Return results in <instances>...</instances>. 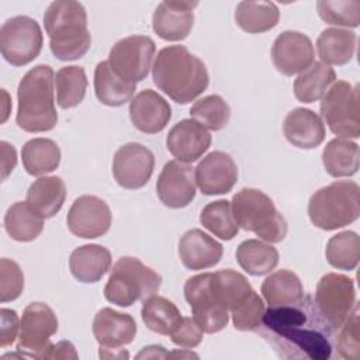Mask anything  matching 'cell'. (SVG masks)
Wrapping results in <instances>:
<instances>
[{
    "mask_svg": "<svg viewBox=\"0 0 360 360\" xmlns=\"http://www.w3.org/2000/svg\"><path fill=\"white\" fill-rule=\"evenodd\" d=\"M278 7L273 1H240L235 10V21L248 34H262L277 25Z\"/></svg>",
    "mask_w": 360,
    "mask_h": 360,
    "instance_id": "cell-33",
    "label": "cell"
},
{
    "mask_svg": "<svg viewBox=\"0 0 360 360\" xmlns=\"http://www.w3.org/2000/svg\"><path fill=\"white\" fill-rule=\"evenodd\" d=\"M198 1H162L152 17L153 31L165 41H183L194 24V7Z\"/></svg>",
    "mask_w": 360,
    "mask_h": 360,
    "instance_id": "cell-20",
    "label": "cell"
},
{
    "mask_svg": "<svg viewBox=\"0 0 360 360\" xmlns=\"http://www.w3.org/2000/svg\"><path fill=\"white\" fill-rule=\"evenodd\" d=\"M24 290V274L21 267L11 259L0 260V301L17 300Z\"/></svg>",
    "mask_w": 360,
    "mask_h": 360,
    "instance_id": "cell-45",
    "label": "cell"
},
{
    "mask_svg": "<svg viewBox=\"0 0 360 360\" xmlns=\"http://www.w3.org/2000/svg\"><path fill=\"white\" fill-rule=\"evenodd\" d=\"M211 273L190 277L184 284V297L190 304L194 321L204 333H217L229 322V311L224 308L210 290Z\"/></svg>",
    "mask_w": 360,
    "mask_h": 360,
    "instance_id": "cell-13",
    "label": "cell"
},
{
    "mask_svg": "<svg viewBox=\"0 0 360 360\" xmlns=\"http://www.w3.org/2000/svg\"><path fill=\"white\" fill-rule=\"evenodd\" d=\"M190 115L205 129L219 131L226 127L231 108L221 96L211 94L197 100L190 108Z\"/></svg>",
    "mask_w": 360,
    "mask_h": 360,
    "instance_id": "cell-41",
    "label": "cell"
},
{
    "mask_svg": "<svg viewBox=\"0 0 360 360\" xmlns=\"http://www.w3.org/2000/svg\"><path fill=\"white\" fill-rule=\"evenodd\" d=\"M77 357L79 354L75 346L68 340L51 343L42 356V359H77Z\"/></svg>",
    "mask_w": 360,
    "mask_h": 360,
    "instance_id": "cell-48",
    "label": "cell"
},
{
    "mask_svg": "<svg viewBox=\"0 0 360 360\" xmlns=\"http://www.w3.org/2000/svg\"><path fill=\"white\" fill-rule=\"evenodd\" d=\"M316 8L319 17L326 24L352 28L360 24L359 0H319Z\"/></svg>",
    "mask_w": 360,
    "mask_h": 360,
    "instance_id": "cell-42",
    "label": "cell"
},
{
    "mask_svg": "<svg viewBox=\"0 0 360 360\" xmlns=\"http://www.w3.org/2000/svg\"><path fill=\"white\" fill-rule=\"evenodd\" d=\"M55 73L49 65H37L20 80L17 125L25 132H46L55 128L58 112L53 100Z\"/></svg>",
    "mask_w": 360,
    "mask_h": 360,
    "instance_id": "cell-3",
    "label": "cell"
},
{
    "mask_svg": "<svg viewBox=\"0 0 360 360\" xmlns=\"http://www.w3.org/2000/svg\"><path fill=\"white\" fill-rule=\"evenodd\" d=\"M44 37L38 22L28 15L8 18L0 28V51L13 66H25L41 52Z\"/></svg>",
    "mask_w": 360,
    "mask_h": 360,
    "instance_id": "cell-9",
    "label": "cell"
},
{
    "mask_svg": "<svg viewBox=\"0 0 360 360\" xmlns=\"http://www.w3.org/2000/svg\"><path fill=\"white\" fill-rule=\"evenodd\" d=\"M321 115L332 134L340 138H359V87L345 80L335 82L322 97Z\"/></svg>",
    "mask_w": 360,
    "mask_h": 360,
    "instance_id": "cell-8",
    "label": "cell"
},
{
    "mask_svg": "<svg viewBox=\"0 0 360 360\" xmlns=\"http://www.w3.org/2000/svg\"><path fill=\"white\" fill-rule=\"evenodd\" d=\"M4 228L11 239L31 242L41 235L44 218L35 212L27 201H18L8 207L4 215Z\"/></svg>",
    "mask_w": 360,
    "mask_h": 360,
    "instance_id": "cell-35",
    "label": "cell"
},
{
    "mask_svg": "<svg viewBox=\"0 0 360 360\" xmlns=\"http://www.w3.org/2000/svg\"><path fill=\"white\" fill-rule=\"evenodd\" d=\"M262 294L269 307L291 305L304 298V287L295 273L281 269L266 277L262 283Z\"/></svg>",
    "mask_w": 360,
    "mask_h": 360,
    "instance_id": "cell-31",
    "label": "cell"
},
{
    "mask_svg": "<svg viewBox=\"0 0 360 360\" xmlns=\"http://www.w3.org/2000/svg\"><path fill=\"white\" fill-rule=\"evenodd\" d=\"M111 267V253L101 245H83L69 257L72 276L80 283H97Z\"/></svg>",
    "mask_w": 360,
    "mask_h": 360,
    "instance_id": "cell-25",
    "label": "cell"
},
{
    "mask_svg": "<svg viewBox=\"0 0 360 360\" xmlns=\"http://www.w3.org/2000/svg\"><path fill=\"white\" fill-rule=\"evenodd\" d=\"M222 245L201 229L187 231L179 240V256L188 270H205L219 263Z\"/></svg>",
    "mask_w": 360,
    "mask_h": 360,
    "instance_id": "cell-23",
    "label": "cell"
},
{
    "mask_svg": "<svg viewBox=\"0 0 360 360\" xmlns=\"http://www.w3.org/2000/svg\"><path fill=\"white\" fill-rule=\"evenodd\" d=\"M56 100L60 108H73L79 105L87 90L86 72L80 66H63L55 75Z\"/></svg>",
    "mask_w": 360,
    "mask_h": 360,
    "instance_id": "cell-38",
    "label": "cell"
},
{
    "mask_svg": "<svg viewBox=\"0 0 360 360\" xmlns=\"http://www.w3.org/2000/svg\"><path fill=\"white\" fill-rule=\"evenodd\" d=\"M44 27L49 37V48L59 60H76L91 45L87 30V14L82 3L56 0L44 14Z\"/></svg>",
    "mask_w": 360,
    "mask_h": 360,
    "instance_id": "cell-4",
    "label": "cell"
},
{
    "mask_svg": "<svg viewBox=\"0 0 360 360\" xmlns=\"http://www.w3.org/2000/svg\"><path fill=\"white\" fill-rule=\"evenodd\" d=\"M335 82L336 73L330 66L314 62L294 80V96L301 103H315L325 96Z\"/></svg>",
    "mask_w": 360,
    "mask_h": 360,
    "instance_id": "cell-32",
    "label": "cell"
},
{
    "mask_svg": "<svg viewBox=\"0 0 360 360\" xmlns=\"http://www.w3.org/2000/svg\"><path fill=\"white\" fill-rule=\"evenodd\" d=\"M136 84L118 77L110 68L108 60L97 63L94 69V91L100 103L108 107H120L132 100Z\"/></svg>",
    "mask_w": 360,
    "mask_h": 360,
    "instance_id": "cell-29",
    "label": "cell"
},
{
    "mask_svg": "<svg viewBox=\"0 0 360 360\" xmlns=\"http://www.w3.org/2000/svg\"><path fill=\"white\" fill-rule=\"evenodd\" d=\"M328 263L339 270H354L360 259V238L353 231L333 235L325 249Z\"/></svg>",
    "mask_w": 360,
    "mask_h": 360,
    "instance_id": "cell-39",
    "label": "cell"
},
{
    "mask_svg": "<svg viewBox=\"0 0 360 360\" xmlns=\"http://www.w3.org/2000/svg\"><path fill=\"white\" fill-rule=\"evenodd\" d=\"M263 314H264V302L255 290L239 307L231 311L235 329L243 330V332L259 329Z\"/></svg>",
    "mask_w": 360,
    "mask_h": 360,
    "instance_id": "cell-43",
    "label": "cell"
},
{
    "mask_svg": "<svg viewBox=\"0 0 360 360\" xmlns=\"http://www.w3.org/2000/svg\"><path fill=\"white\" fill-rule=\"evenodd\" d=\"M141 316L148 329L165 336H169L183 318L170 300L156 294L143 300Z\"/></svg>",
    "mask_w": 360,
    "mask_h": 360,
    "instance_id": "cell-37",
    "label": "cell"
},
{
    "mask_svg": "<svg viewBox=\"0 0 360 360\" xmlns=\"http://www.w3.org/2000/svg\"><path fill=\"white\" fill-rule=\"evenodd\" d=\"M356 42L357 37L350 30L326 28L319 34L316 41L318 56L328 66L346 65L354 56Z\"/></svg>",
    "mask_w": 360,
    "mask_h": 360,
    "instance_id": "cell-27",
    "label": "cell"
},
{
    "mask_svg": "<svg viewBox=\"0 0 360 360\" xmlns=\"http://www.w3.org/2000/svg\"><path fill=\"white\" fill-rule=\"evenodd\" d=\"M314 56L315 51L311 39L298 31L281 32L271 46L273 65L285 76L304 72L314 63Z\"/></svg>",
    "mask_w": 360,
    "mask_h": 360,
    "instance_id": "cell-17",
    "label": "cell"
},
{
    "mask_svg": "<svg viewBox=\"0 0 360 360\" xmlns=\"http://www.w3.org/2000/svg\"><path fill=\"white\" fill-rule=\"evenodd\" d=\"M322 163L332 177H349L360 166V149L356 142L346 138L329 141L322 152Z\"/></svg>",
    "mask_w": 360,
    "mask_h": 360,
    "instance_id": "cell-30",
    "label": "cell"
},
{
    "mask_svg": "<svg viewBox=\"0 0 360 360\" xmlns=\"http://www.w3.org/2000/svg\"><path fill=\"white\" fill-rule=\"evenodd\" d=\"M155 52L156 46L152 38L131 35L115 42L108 53V63L118 77L136 84L148 76Z\"/></svg>",
    "mask_w": 360,
    "mask_h": 360,
    "instance_id": "cell-10",
    "label": "cell"
},
{
    "mask_svg": "<svg viewBox=\"0 0 360 360\" xmlns=\"http://www.w3.org/2000/svg\"><path fill=\"white\" fill-rule=\"evenodd\" d=\"M231 205L238 226L245 231L269 243H278L285 238L287 222L262 190L245 187L233 195Z\"/></svg>",
    "mask_w": 360,
    "mask_h": 360,
    "instance_id": "cell-6",
    "label": "cell"
},
{
    "mask_svg": "<svg viewBox=\"0 0 360 360\" xmlns=\"http://www.w3.org/2000/svg\"><path fill=\"white\" fill-rule=\"evenodd\" d=\"M58 332V319L52 308L44 302H31L20 319L17 352L27 357L42 359L51 345V336Z\"/></svg>",
    "mask_w": 360,
    "mask_h": 360,
    "instance_id": "cell-12",
    "label": "cell"
},
{
    "mask_svg": "<svg viewBox=\"0 0 360 360\" xmlns=\"http://www.w3.org/2000/svg\"><path fill=\"white\" fill-rule=\"evenodd\" d=\"M210 132L193 118L177 122L166 136L167 150L183 163L198 160L210 148Z\"/></svg>",
    "mask_w": 360,
    "mask_h": 360,
    "instance_id": "cell-19",
    "label": "cell"
},
{
    "mask_svg": "<svg viewBox=\"0 0 360 360\" xmlns=\"http://www.w3.org/2000/svg\"><path fill=\"white\" fill-rule=\"evenodd\" d=\"M135 319L129 314L101 308L93 319V335L103 350H117L129 345L136 335Z\"/></svg>",
    "mask_w": 360,
    "mask_h": 360,
    "instance_id": "cell-22",
    "label": "cell"
},
{
    "mask_svg": "<svg viewBox=\"0 0 360 360\" xmlns=\"http://www.w3.org/2000/svg\"><path fill=\"white\" fill-rule=\"evenodd\" d=\"M152 79L159 90L179 104L197 98L210 83L204 62L183 45H170L158 52Z\"/></svg>",
    "mask_w": 360,
    "mask_h": 360,
    "instance_id": "cell-2",
    "label": "cell"
},
{
    "mask_svg": "<svg viewBox=\"0 0 360 360\" xmlns=\"http://www.w3.org/2000/svg\"><path fill=\"white\" fill-rule=\"evenodd\" d=\"M283 131L285 139L300 149H314L325 139L322 118L315 111L304 107L294 108L287 114Z\"/></svg>",
    "mask_w": 360,
    "mask_h": 360,
    "instance_id": "cell-24",
    "label": "cell"
},
{
    "mask_svg": "<svg viewBox=\"0 0 360 360\" xmlns=\"http://www.w3.org/2000/svg\"><path fill=\"white\" fill-rule=\"evenodd\" d=\"M195 184L205 195L229 193L238 181V167L233 159L221 150L208 153L194 170Z\"/></svg>",
    "mask_w": 360,
    "mask_h": 360,
    "instance_id": "cell-18",
    "label": "cell"
},
{
    "mask_svg": "<svg viewBox=\"0 0 360 360\" xmlns=\"http://www.w3.org/2000/svg\"><path fill=\"white\" fill-rule=\"evenodd\" d=\"M156 193L163 205L184 208L195 197L194 167L179 160H169L156 181Z\"/></svg>",
    "mask_w": 360,
    "mask_h": 360,
    "instance_id": "cell-16",
    "label": "cell"
},
{
    "mask_svg": "<svg viewBox=\"0 0 360 360\" xmlns=\"http://www.w3.org/2000/svg\"><path fill=\"white\" fill-rule=\"evenodd\" d=\"M311 222L323 231H335L360 215V187L350 180L333 181L315 191L308 202Z\"/></svg>",
    "mask_w": 360,
    "mask_h": 360,
    "instance_id": "cell-5",
    "label": "cell"
},
{
    "mask_svg": "<svg viewBox=\"0 0 360 360\" xmlns=\"http://www.w3.org/2000/svg\"><path fill=\"white\" fill-rule=\"evenodd\" d=\"M260 326L262 335L283 357L325 360L332 354L333 328L309 295L297 304L269 307Z\"/></svg>",
    "mask_w": 360,
    "mask_h": 360,
    "instance_id": "cell-1",
    "label": "cell"
},
{
    "mask_svg": "<svg viewBox=\"0 0 360 360\" xmlns=\"http://www.w3.org/2000/svg\"><path fill=\"white\" fill-rule=\"evenodd\" d=\"M200 222L205 229L222 240H231L239 231L232 214V205L228 200L208 202L200 214Z\"/></svg>",
    "mask_w": 360,
    "mask_h": 360,
    "instance_id": "cell-40",
    "label": "cell"
},
{
    "mask_svg": "<svg viewBox=\"0 0 360 360\" xmlns=\"http://www.w3.org/2000/svg\"><path fill=\"white\" fill-rule=\"evenodd\" d=\"M111 219L108 204L96 195L77 197L66 217L69 231L83 239H94L107 233Z\"/></svg>",
    "mask_w": 360,
    "mask_h": 360,
    "instance_id": "cell-15",
    "label": "cell"
},
{
    "mask_svg": "<svg viewBox=\"0 0 360 360\" xmlns=\"http://www.w3.org/2000/svg\"><path fill=\"white\" fill-rule=\"evenodd\" d=\"M0 347H7L14 343L17 338V332L20 328L18 315L14 309L1 308L0 309Z\"/></svg>",
    "mask_w": 360,
    "mask_h": 360,
    "instance_id": "cell-47",
    "label": "cell"
},
{
    "mask_svg": "<svg viewBox=\"0 0 360 360\" xmlns=\"http://www.w3.org/2000/svg\"><path fill=\"white\" fill-rule=\"evenodd\" d=\"M202 329L194 321V318L183 316L180 323L174 328V330L169 335L170 340L184 349H193L198 346L202 340Z\"/></svg>",
    "mask_w": 360,
    "mask_h": 360,
    "instance_id": "cell-46",
    "label": "cell"
},
{
    "mask_svg": "<svg viewBox=\"0 0 360 360\" xmlns=\"http://www.w3.org/2000/svg\"><path fill=\"white\" fill-rule=\"evenodd\" d=\"M0 146H1V172H3L1 179L6 180L17 165V153L14 146L6 141H1Z\"/></svg>",
    "mask_w": 360,
    "mask_h": 360,
    "instance_id": "cell-49",
    "label": "cell"
},
{
    "mask_svg": "<svg viewBox=\"0 0 360 360\" xmlns=\"http://www.w3.org/2000/svg\"><path fill=\"white\" fill-rule=\"evenodd\" d=\"M336 349L340 357L347 360L360 359V333H359V305L356 304L347 319L339 328Z\"/></svg>",
    "mask_w": 360,
    "mask_h": 360,
    "instance_id": "cell-44",
    "label": "cell"
},
{
    "mask_svg": "<svg viewBox=\"0 0 360 360\" xmlns=\"http://www.w3.org/2000/svg\"><path fill=\"white\" fill-rule=\"evenodd\" d=\"M21 159L28 174L44 176L58 169L60 163V149L52 139L34 138L24 143Z\"/></svg>",
    "mask_w": 360,
    "mask_h": 360,
    "instance_id": "cell-34",
    "label": "cell"
},
{
    "mask_svg": "<svg viewBox=\"0 0 360 360\" xmlns=\"http://www.w3.org/2000/svg\"><path fill=\"white\" fill-rule=\"evenodd\" d=\"M210 290L214 298L229 312L239 307L253 291L248 278L232 269L211 273Z\"/></svg>",
    "mask_w": 360,
    "mask_h": 360,
    "instance_id": "cell-28",
    "label": "cell"
},
{
    "mask_svg": "<svg viewBox=\"0 0 360 360\" xmlns=\"http://www.w3.org/2000/svg\"><path fill=\"white\" fill-rule=\"evenodd\" d=\"M160 284V274L145 266L139 259L125 256L114 264L104 287V297L118 307H131L136 301H143L156 294Z\"/></svg>",
    "mask_w": 360,
    "mask_h": 360,
    "instance_id": "cell-7",
    "label": "cell"
},
{
    "mask_svg": "<svg viewBox=\"0 0 360 360\" xmlns=\"http://www.w3.org/2000/svg\"><path fill=\"white\" fill-rule=\"evenodd\" d=\"M66 200V186L58 176H45L35 180L28 191L25 201L42 218H52L62 208Z\"/></svg>",
    "mask_w": 360,
    "mask_h": 360,
    "instance_id": "cell-26",
    "label": "cell"
},
{
    "mask_svg": "<svg viewBox=\"0 0 360 360\" xmlns=\"http://www.w3.org/2000/svg\"><path fill=\"white\" fill-rule=\"evenodd\" d=\"M155 167L153 153L143 145L136 142L120 146L112 160V174L115 181L128 190L143 187Z\"/></svg>",
    "mask_w": 360,
    "mask_h": 360,
    "instance_id": "cell-14",
    "label": "cell"
},
{
    "mask_svg": "<svg viewBox=\"0 0 360 360\" xmlns=\"http://www.w3.org/2000/svg\"><path fill=\"white\" fill-rule=\"evenodd\" d=\"M315 304L323 319L339 329L357 304L353 280L339 273L322 276L316 284Z\"/></svg>",
    "mask_w": 360,
    "mask_h": 360,
    "instance_id": "cell-11",
    "label": "cell"
},
{
    "mask_svg": "<svg viewBox=\"0 0 360 360\" xmlns=\"http://www.w3.org/2000/svg\"><path fill=\"white\" fill-rule=\"evenodd\" d=\"M129 118L138 131L143 134H158L169 124L172 108L159 93L146 89L131 100Z\"/></svg>",
    "mask_w": 360,
    "mask_h": 360,
    "instance_id": "cell-21",
    "label": "cell"
},
{
    "mask_svg": "<svg viewBox=\"0 0 360 360\" xmlns=\"http://www.w3.org/2000/svg\"><path fill=\"white\" fill-rule=\"evenodd\" d=\"M236 260L248 274L264 276L276 269L278 252L270 243L259 239H248L238 246Z\"/></svg>",
    "mask_w": 360,
    "mask_h": 360,
    "instance_id": "cell-36",
    "label": "cell"
}]
</instances>
